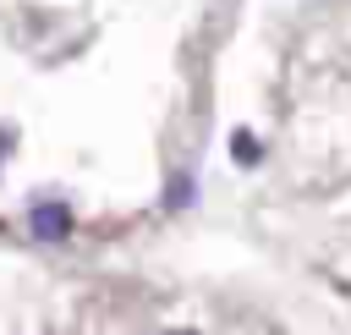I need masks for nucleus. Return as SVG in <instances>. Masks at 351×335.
Returning <instances> with one entry per match:
<instances>
[{
    "label": "nucleus",
    "instance_id": "obj_1",
    "mask_svg": "<svg viewBox=\"0 0 351 335\" xmlns=\"http://www.w3.org/2000/svg\"><path fill=\"white\" fill-rule=\"evenodd\" d=\"M71 231V209L66 203H38L33 209V236H66Z\"/></svg>",
    "mask_w": 351,
    "mask_h": 335
},
{
    "label": "nucleus",
    "instance_id": "obj_2",
    "mask_svg": "<svg viewBox=\"0 0 351 335\" xmlns=\"http://www.w3.org/2000/svg\"><path fill=\"white\" fill-rule=\"evenodd\" d=\"M236 159H241V165H252V159H258V148H252V137H236Z\"/></svg>",
    "mask_w": 351,
    "mask_h": 335
}]
</instances>
